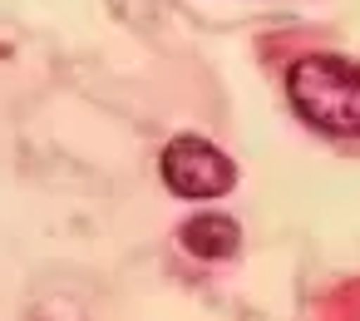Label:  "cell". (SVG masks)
<instances>
[{
    "instance_id": "1",
    "label": "cell",
    "mask_w": 360,
    "mask_h": 321,
    "mask_svg": "<svg viewBox=\"0 0 360 321\" xmlns=\"http://www.w3.org/2000/svg\"><path fill=\"white\" fill-rule=\"evenodd\" d=\"M291 109L335 139H360V60L345 55H306L286 75Z\"/></svg>"
},
{
    "instance_id": "2",
    "label": "cell",
    "mask_w": 360,
    "mask_h": 321,
    "mask_svg": "<svg viewBox=\"0 0 360 321\" xmlns=\"http://www.w3.org/2000/svg\"><path fill=\"white\" fill-rule=\"evenodd\" d=\"M158 173L163 183L178 193V198H222L232 183H237V168L222 149H212L207 139L198 134H183L163 149L158 158Z\"/></svg>"
},
{
    "instance_id": "3",
    "label": "cell",
    "mask_w": 360,
    "mask_h": 321,
    "mask_svg": "<svg viewBox=\"0 0 360 321\" xmlns=\"http://www.w3.org/2000/svg\"><path fill=\"white\" fill-rule=\"evenodd\" d=\"M178 242H183L193 257L217 262V257H232V252L242 247V227H237L232 218H222V213H202V218H188V222H183Z\"/></svg>"
}]
</instances>
